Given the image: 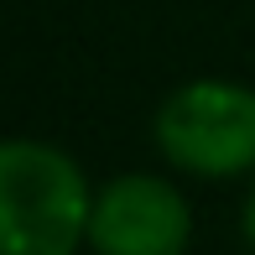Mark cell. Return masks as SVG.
Wrapping results in <instances>:
<instances>
[{
	"label": "cell",
	"mask_w": 255,
	"mask_h": 255,
	"mask_svg": "<svg viewBox=\"0 0 255 255\" xmlns=\"http://www.w3.org/2000/svg\"><path fill=\"white\" fill-rule=\"evenodd\" d=\"M193 208L161 172H120L94 188L89 250L94 255H188Z\"/></svg>",
	"instance_id": "3"
},
{
	"label": "cell",
	"mask_w": 255,
	"mask_h": 255,
	"mask_svg": "<svg viewBox=\"0 0 255 255\" xmlns=\"http://www.w3.org/2000/svg\"><path fill=\"white\" fill-rule=\"evenodd\" d=\"M94 188L52 141L10 135L0 146V245L5 255H78L89 245Z\"/></svg>",
	"instance_id": "1"
},
{
	"label": "cell",
	"mask_w": 255,
	"mask_h": 255,
	"mask_svg": "<svg viewBox=\"0 0 255 255\" xmlns=\"http://www.w3.org/2000/svg\"><path fill=\"white\" fill-rule=\"evenodd\" d=\"M151 141L167 167L229 182L255 172V89L240 78H188L156 104Z\"/></svg>",
	"instance_id": "2"
},
{
	"label": "cell",
	"mask_w": 255,
	"mask_h": 255,
	"mask_svg": "<svg viewBox=\"0 0 255 255\" xmlns=\"http://www.w3.org/2000/svg\"><path fill=\"white\" fill-rule=\"evenodd\" d=\"M240 235H245V245L255 250V172H250V193H245V208H240Z\"/></svg>",
	"instance_id": "4"
}]
</instances>
